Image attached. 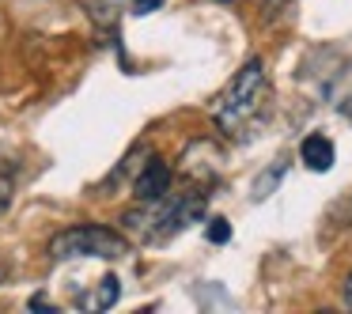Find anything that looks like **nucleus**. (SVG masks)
Returning <instances> with one entry per match:
<instances>
[{
    "label": "nucleus",
    "mask_w": 352,
    "mask_h": 314,
    "mask_svg": "<svg viewBox=\"0 0 352 314\" xmlns=\"http://www.w3.org/2000/svg\"><path fill=\"white\" fill-rule=\"evenodd\" d=\"M269 76H265V65L258 57L243 65L235 76L228 80L220 95L212 102V122L220 125V133L228 137H250L269 114Z\"/></svg>",
    "instance_id": "1"
},
{
    "label": "nucleus",
    "mask_w": 352,
    "mask_h": 314,
    "mask_svg": "<svg viewBox=\"0 0 352 314\" xmlns=\"http://www.w3.org/2000/svg\"><path fill=\"white\" fill-rule=\"evenodd\" d=\"M220 4H228V0H220Z\"/></svg>",
    "instance_id": "14"
},
{
    "label": "nucleus",
    "mask_w": 352,
    "mask_h": 314,
    "mask_svg": "<svg viewBox=\"0 0 352 314\" xmlns=\"http://www.w3.org/2000/svg\"><path fill=\"white\" fill-rule=\"evenodd\" d=\"M333 140L326 137V133H311V137L299 144V159H303L307 170H314V175H322V170L333 167Z\"/></svg>",
    "instance_id": "6"
},
{
    "label": "nucleus",
    "mask_w": 352,
    "mask_h": 314,
    "mask_svg": "<svg viewBox=\"0 0 352 314\" xmlns=\"http://www.w3.org/2000/svg\"><path fill=\"white\" fill-rule=\"evenodd\" d=\"M170 182H175V170L163 159H148L144 167H140L137 182H133V197L137 201H160L170 193Z\"/></svg>",
    "instance_id": "5"
},
{
    "label": "nucleus",
    "mask_w": 352,
    "mask_h": 314,
    "mask_svg": "<svg viewBox=\"0 0 352 314\" xmlns=\"http://www.w3.org/2000/svg\"><path fill=\"white\" fill-rule=\"evenodd\" d=\"M205 216V193H182V197H160L140 201V208L122 216V231L140 243H167L170 235L186 231Z\"/></svg>",
    "instance_id": "2"
},
{
    "label": "nucleus",
    "mask_w": 352,
    "mask_h": 314,
    "mask_svg": "<svg viewBox=\"0 0 352 314\" xmlns=\"http://www.w3.org/2000/svg\"><path fill=\"white\" fill-rule=\"evenodd\" d=\"M12 197H16V163L0 155V212H8Z\"/></svg>",
    "instance_id": "8"
},
{
    "label": "nucleus",
    "mask_w": 352,
    "mask_h": 314,
    "mask_svg": "<svg viewBox=\"0 0 352 314\" xmlns=\"http://www.w3.org/2000/svg\"><path fill=\"white\" fill-rule=\"evenodd\" d=\"M129 254V238L122 231H110L102 223H76V227L61 231L50 243V258L54 261H69V258H102L114 261Z\"/></svg>",
    "instance_id": "3"
},
{
    "label": "nucleus",
    "mask_w": 352,
    "mask_h": 314,
    "mask_svg": "<svg viewBox=\"0 0 352 314\" xmlns=\"http://www.w3.org/2000/svg\"><path fill=\"white\" fill-rule=\"evenodd\" d=\"M118 295H122V280L118 276H102L91 291H80L72 303H76V311H110L118 303Z\"/></svg>",
    "instance_id": "7"
},
{
    "label": "nucleus",
    "mask_w": 352,
    "mask_h": 314,
    "mask_svg": "<svg viewBox=\"0 0 352 314\" xmlns=\"http://www.w3.org/2000/svg\"><path fill=\"white\" fill-rule=\"evenodd\" d=\"M344 114H349V117H352V99H349V106H344Z\"/></svg>",
    "instance_id": "13"
},
{
    "label": "nucleus",
    "mask_w": 352,
    "mask_h": 314,
    "mask_svg": "<svg viewBox=\"0 0 352 314\" xmlns=\"http://www.w3.org/2000/svg\"><path fill=\"white\" fill-rule=\"evenodd\" d=\"M344 306L352 311V273H349V280H344Z\"/></svg>",
    "instance_id": "12"
},
{
    "label": "nucleus",
    "mask_w": 352,
    "mask_h": 314,
    "mask_svg": "<svg viewBox=\"0 0 352 314\" xmlns=\"http://www.w3.org/2000/svg\"><path fill=\"white\" fill-rule=\"evenodd\" d=\"M205 235H208V243H228V238H231V223L223 220V216H212L208 227H205Z\"/></svg>",
    "instance_id": "9"
},
{
    "label": "nucleus",
    "mask_w": 352,
    "mask_h": 314,
    "mask_svg": "<svg viewBox=\"0 0 352 314\" xmlns=\"http://www.w3.org/2000/svg\"><path fill=\"white\" fill-rule=\"evenodd\" d=\"M163 4H167V0H133V12H137V16H148V12H160Z\"/></svg>",
    "instance_id": "10"
},
{
    "label": "nucleus",
    "mask_w": 352,
    "mask_h": 314,
    "mask_svg": "<svg viewBox=\"0 0 352 314\" xmlns=\"http://www.w3.org/2000/svg\"><path fill=\"white\" fill-rule=\"evenodd\" d=\"M258 4H261V12H280L288 0H258Z\"/></svg>",
    "instance_id": "11"
},
{
    "label": "nucleus",
    "mask_w": 352,
    "mask_h": 314,
    "mask_svg": "<svg viewBox=\"0 0 352 314\" xmlns=\"http://www.w3.org/2000/svg\"><path fill=\"white\" fill-rule=\"evenodd\" d=\"M178 170H182L186 178H193V182H201V186H212L223 170L220 144H216V140H193L182 152V159H178Z\"/></svg>",
    "instance_id": "4"
}]
</instances>
